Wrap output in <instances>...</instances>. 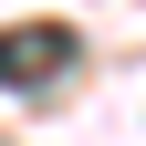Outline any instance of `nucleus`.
I'll return each instance as SVG.
<instances>
[{
	"label": "nucleus",
	"instance_id": "f257e3e1",
	"mask_svg": "<svg viewBox=\"0 0 146 146\" xmlns=\"http://www.w3.org/2000/svg\"><path fill=\"white\" fill-rule=\"evenodd\" d=\"M73 52H84L73 21H11V31H0V84H52Z\"/></svg>",
	"mask_w": 146,
	"mask_h": 146
}]
</instances>
